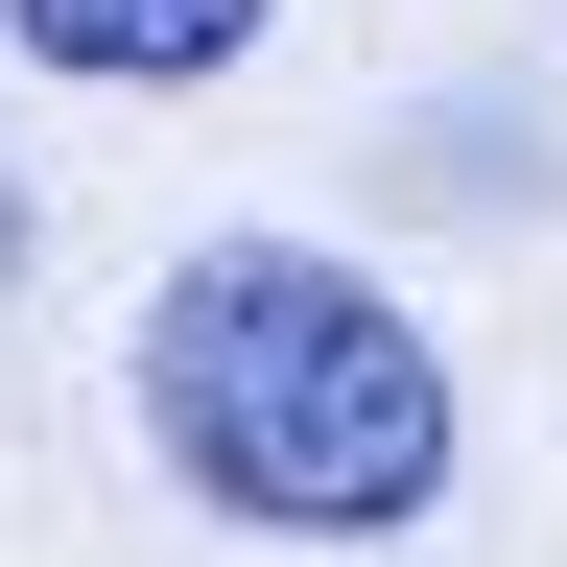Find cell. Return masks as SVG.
<instances>
[{"label":"cell","instance_id":"obj_3","mask_svg":"<svg viewBox=\"0 0 567 567\" xmlns=\"http://www.w3.org/2000/svg\"><path fill=\"white\" fill-rule=\"evenodd\" d=\"M0 284H24V189H0Z\"/></svg>","mask_w":567,"mask_h":567},{"label":"cell","instance_id":"obj_1","mask_svg":"<svg viewBox=\"0 0 567 567\" xmlns=\"http://www.w3.org/2000/svg\"><path fill=\"white\" fill-rule=\"evenodd\" d=\"M142 425L213 520H284V544H379L450 496V354H425L354 260L308 237H213L166 260L142 308Z\"/></svg>","mask_w":567,"mask_h":567},{"label":"cell","instance_id":"obj_2","mask_svg":"<svg viewBox=\"0 0 567 567\" xmlns=\"http://www.w3.org/2000/svg\"><path fill=\"white\" fill-rule=\"evenodd\" d=\"M48 71H118V95H189V71H237L260 48V0H0Z\"/></svg>","mask_w":567,"mask_h":567}]
</instances>
